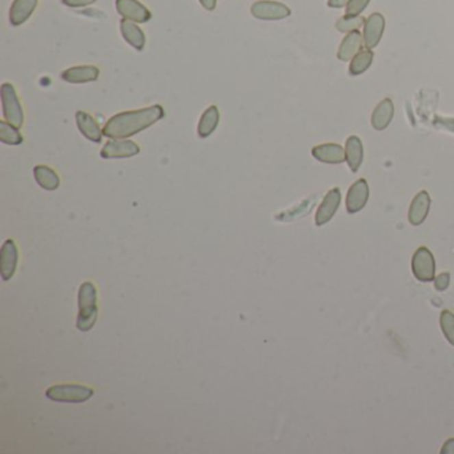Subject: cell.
Listing matches in <instances>:
<instances>
[{"label":"cell","mask_w":454,"mask_h":454,"mask_svg":"<svg viewBox=\"0 0 454 454\" xmlns=\"http://www.w3.org/2000/svg\"><path fill=\"white\" fill-rule=\"evenodd\" d=\"M164 115V108L159 104L120 112L107 120L103 127V135L108 139H128L163 119Z\"/></svg>","instance_id":"1"},{"label":"cell","mask_w":454,"mask_h":454,"mask_svg":"<svg viewBox=\"0 0 454 454\" xmlns=\"http://www.w3.org/2000/svg\"><path fill=\"white\" fill-rule=\"evenodd\" d=\"M76 328L80 332H90L97 320V290L91 281H84L77 292Z\"/></svg>","instance_id":"2"},{"label":"cell","mask_w":454,"mask_h":454,"mask_svg":"<svg viewBox=\"0 0 454 454\" xmlns=\"http://www.w3.org/2000/svg\"><path fill=\"white\" fill-rule=\"evenodd\" d=\"M95 394L92 388L77 383H60L49 386L46 396L51 401L66 404H81L88 401Z\"/></svg>","instance_id":"3"},{"label":"cell","mask_w":454,"mask_h":454,"mask_svg":"<svg viewBox=\"0 0 454 454\" xmlns=\"http://www.w3.org/2000/svg\"><path fill=\"white\" fill-rule=\"evenodd\" d=\"M0 95H1V107H3L4 120L21 129L24 124L23 107L21 104V100L18 97L15 87L10 83L1 84Z\"/></svg>","instance_id":"4"},{"label":"cell","mask_w":454,"mask_h":454,"mask_svg":"<svg viewBox=\"0 0 454 454\" xmlns=\"http://www.w3.org/2000/svg\"><path fill=\"white\" fill-rule=\"evenodd\" d=\"M412 270L418 281L429 283L436 277L434 256L427 247L418 248L412 259Z\"/></svg>","instance_id":"5"},{"label":"cell","mask_w":454,"mask_h":454,"mask_svg":"<svg viewBox=\"0 0 454 454\" xmlns=\"http://www.w3.org/2000/svg\"><path fill=\"white\" fill-rule=\"evenodd\" d=\"M251 14L260 21H283L290 16V8L280 1L260 0L252 4Z\"/></svg>","instance_id":"6"},{"label":"cell","mask_w":454,"mask_h":454,"mask_svg":"<svg viewBox=\"0 0 454 454\" xmlns=\"http://www.w3.org/2000/svg\"><path fill=\"white\" fill-rule=\"evenodd\" d=\"M19 262L18 245L12 239L5 240L0 249V276L3 281H8L14 277Z\"/></svg>","instance_id":"7"},{"label":"cell","mask_w":454,"mask_h":454,"mask_svg":"<svg viewBox=\"0 0 454 454\" xmlns=\"http://www.w3.org/2000/svg\"><path fill=\"white\" fill-rule=\"evenodd\" d=\"M140 153V147L127 139H114L105 144L100 151V156L105 160L128 159Z\"/></svg>","instance_id":"8"},{"label":"cell","mask_w":454,"mask_h":454,"mask_svg":"<svg viewBox=\"0 0 454 454\" xmlns=\"http://www.w3.org/2000/svg\"><path fill=\"white\" fill-rule=\"evenodd\" d=\"M116 11L123 19L135 23H147L152 18L151 11L139 0H116Z\"/></svg>","instance_id":"9"},{"label":"cell","mask_w":454,"mask_h":454,"mask_svg":"<svg viewBox=\"0 0 454 454\" xmlns=\"http://www.w3.org/2000/svg\"><path fill=\"white\" fill-rule=\"evenodd\" d=\"M369 199V186L365 179H359L352 184L349 188L346 200H345V207L348 214L353 215L357 214L361 210L365 208L366 203Z\"/></svg>","instance_id":"10"},{"label":"cell","mask_w":454,"mask_h":454,"mask_svg":"<svg viewBox=\"0 0 454 454\" xmlns=\"http://www.w3.org/2000/svg\"><path fill=\"white\" fill-rule=\"evenodd\" d=\"M340 201H341L340 188H332L325 194L323 203L320 204V207L316 212V217H314V223L317 227H323L333 218V216L336 215V212L340 207Z\"/></svg>","instance_id":"11"},{"label":"cell","mask_w":454,"mask_h":454,"mask_svg":"<svg viewBox=\"0 0 454 454\" xmlns=\"http://www.w3.org/2000/svg\"><path fill=\"white\" fill-rule=\"evenodd\" d=\"M385 29V18L381 14H372L364 24V45L366 49H373L379 46Z\"/></svg>","instance_id":"12"},{"label":"cell","mask_w":454,"mask_h":454,"mask_svg":"<svg viewBox=\"0 0 454 454\" xmlns=\"http://www.w3.org/2000/svg\"><path fill=\"white\" fill-rule=\"evenodd\" d=\"M431 199L428 192H418L414 196L407 214V220L413 227H418L425 221L431 210Z\"/></svg>","instance_id":"13"},{"label":"cell","mask_w":454,"mask_h":454,"mask_svg":"<svg viewBox=\"0 0 454 454\" xmlns=\"http://www.w3.org/2000/svg\"><path fill=\"white\" fill-rule=\"evenodd\" d=\"M312 156L320 163L341 164L346 160L345 149L338 144H321L312 148Z\"/></svg>","instance_id":"14"},{"label":"cell","mask_w":454,"mask_h":454,"mask_svg":"<svg viewBox=\"0 0 454 454\" xmlns=\"http://www.w3.org/2000/svg\"><path fill=\"white\" fill-rule=\"evenodd\" d=\"M76 125L80 134L92 143H100L103 139V129L92 115L86 111L76 112Z\"/></svg>","instance_id":"15"},{"label":"cell","mask_w":454,"mask_h":454,"mask_svg":"<svg viewBox=\"0 0 454 454\" xmlns=\"http://www.w3.org/2000/svg\"><path fill=\"white\" fill-rule=\"evenodd\" d=\"M100 71L95 66H76L62 72V79L71 84H84L96 81Z\"/></svg>","instance_id":"16"},{"label":"cell","mask_w":454,"mask_h":454,"mask_svg":"<svg viewBox=\"0 0 454 454\" xmlns=\"http://www.w3.org/2000/svg\"><path fill=\"white\" fill-rule=\"evenodd\" d=\"M364 43V36L360 34L359 31H353L349 32L344 40L341 42L338 52H337V58L341 62H349L351 59H353L360 52V49L362 47Z\"/></svg>","instance_id":"17"},{"label":"cell","mask_w":454,"mask_h":454,"mask_svg":"<svg viewBox=\"0 0 454 454\" xmlns=\"http://www.w3.org/2000/svg\"><path fill=\"white\" fill-rule=\"evenodd\" d=\"M38 0H14L10 10V23L14 27L25 23L34 14Z\"/></svg>","instance_id":"18"},{"label":"cell","mask_w":454,"mask_h":454,"mask_svg":"<svg viewBox=\"0 0 454 454\" xmlns=\"http://www.w3.org/2000/svg\"><path fill=\"white\" fill-rule=\"evenodd\" d=\"M394 115V105L392 99L386 97L377 104L372 114V125L376 131H383L389 127Z\"/></svg>","instance_id":"19"},{"label":"cell","mask_w":454,"mask_h":454,"mask_svg":"<svg viewBox=\"0 0 454 454\" xmlns=\"http://www.w3.org/2000/svg\"><path fill=\"white\" fill-rule=\"evenodd\" d=\"M120 32L124 38V40L135 48L138 51H142L144 46H145V35H144L142 28H139V25H136L135 22L127 21V19H121L120 22Z\"/></svg>","instance_id":"20"},{"label":"cell","mask_w":454,"mask_h":454,"mask_svg":"<svg viewBox=\"0 0 454 454\" xmlns=\"http://www.w3.org/2000/svg\"><path fill=\"white\" fill-rule=\"evenodd\" d=\"M218 121H220V111L216 105H211L208 107L201 118H200V121H199V125H197V134H199V138L201 139H207L210 138L217 128L218 125Z\"/></svg>","instance_id":"21"},{"label":"cell","mask_w":454,"mask_h":454,"mask_svg":"<svg viewBox=\"0 0 454 454\" xmlns=\"http://www.w3.org/2000/svg\"><path fill=\"white\" fill-rule=\"evenodd\" d=\"M345 157L352 172H357L364 160V148L359 136H349L345 143Z\"/></svg>","instance_id":"22"},{"label":"cell","mask_w":454,"mask_h":454,"mask_svg":"<svg viewBox=\"0 0 454 454\" xmlns=\"http://www.w3.org/2000/svg\"><path fill=\"white\" fill-rule=\"evenodd\" d=\"M34 177L39 187L46 191H55L60 186V179L58 173L47 166H36L34 168Z\"/></svg>","instance_id":"23"},{"label":"cell","mask_w":454,"mask_h":454,"mask_svg":"<svg viewBox=\"0 0 454 454\" xmlns=\"http://www.w3.org/2000/svg\"><path fill=\"white\" fill-rule=\"evenodd\" d=\"M316 200H317V196H312L310 199L304 200L303 203H300L299 205L293 207L292 210L276 216V220L287 223V221H292V220H296V218H300L303 216L308 215L311 212L313 205L316 204Z\"/></svg>","instance_id":"24"},{"label":"cell","mask_w":454,"mask_h":454,"mask_svg":"<svg viewBox=\"0 0 454 454\" xmlns=\"http://www.w3.org/2000/svg\"><path fill=\"white\" fill-rule=\"evenodd\" d=\"M373 56L375 55H373L372 49L360 51L359 53L352 59V63L349 66V73L352 76H359L361 73L368 71V68L372 66Z\"/></svg>","instance_id":"25"},{"label":"cell","mask_w":454,"mask_h":454,"mask_svg":"<svg viewBox=\"0 0 454 454\" xmlns=\"http://www.w3.org/2000/svg\"><path fill=\"white\" fill-rule=\"evenodd\" d=\"M0 142L7 145H19L23 143V136L19 132V128L7 123L5 120L0 121Z\"/></svg>","instance_id":"26"},{"label":"cell","mask_w":454,"mask_h":454,"mask_svg":"<svg viewBox=\"0 0 454 454\" xmlns=\"http://www.w3.org/2000/svg\"><path fill=\"white\" fill-rule=\"evenodd\" d=\"M365 19L362 16H342L341 19H338V22L336 23V28L340 32H353V31H359L360 28L365 24Z\"/></svg>","instance_id":"27"},{"label":"cell","mask_w":454,"mask_h":454,"mask_svg":"<svg viewBox=\"0 0 454 454\" xmlns=\"http://www.w3.org/2000/svg\"><path fill=\"white\" fill-rule=\"evenodd\" d=\"M440 325L446 340L454 346V313L451 311L441 312Z\"/></svg>","instance_id":"28"},{"label":"cell","mask_w":454,"mask_h":454,"mask_svg":"<svg viewBox=\"0 0 454 454\" xmlns=\"http://www.w3.org/2000/svg\"><path fill=\"white\" fill-rule=\"evenodd\" d=\"M370 0H349L346 4V16H359L360 14L369 5Z\"/></svg>","instance_id":"29"},{"label":"cell","mask_w":454,"mask_h":454,"mask_svg":"<svg viewBox=\"0 0 454 454\" xmlns=\"http://www.w3.org/2000/svg\"><path fill=\"white\" fill-rule=\"evenodd\" d=\"M433 125L438 129L448 131L451 134H454V119L453 118H445V116H436L433 120Z\"/></svg>","instance_id":"30"},{"label":"cell","mask_w":454,"mask_h":454,"mask_svg":"<svg viewBox=\"0 0 454 454\" xmlns=\"http://www.w3.org/2000/svg\"><path fill=\"white\" fill-rule=\"evenodd\" d=\"M451 284V273L449 272H444L441 275H438L437 277H434V288L440 292L446 290Z\"/></svg>","instance_id":"31"},{"label":"cell","mask_w":454,"mask_h":454,"mask_svg":"<svg viewBox=\"0 0 454 454\" xmlns=\"http://www.w3.org/2000/svg\"><path fill=\"white\" fill-rule=\"evenodd\" d=\"M64 5L71 7V8H77V7H86L90 5L92 3H95L96 0H62Z\"/></svg>","instance_id":"32"},{"label":"cell","mask_w":454,"mask_h":454,"mask_svg":"<svg viewBox=\"0 0 454 454\" xmlns=\"http://www.w3.org/2000/svg\"><path fill=\"white\" fill-rule=\"evenodd\" d=\"M441 454H454V438H449L444 444V446L441 449Z\"/></svg>","instance_id":"33"},{"label":"cell","mask_w":454,"mask_h":454,"mask_svg":"<svg viewBox=\"0 0 454 454\" xmlns=\"http://www.w3.org/2000/svg\"><path fill=\"white\" fill-rule=\"evenodd\" d=\"M349 3V0H328V5L331 8H342Z\"/></svg>","instance_id":"34"},{"label":"cell","mask_w":454,"mask_h":454,"mask_svg":"<svg viewBox=\"0 0 454 454\" xmlns=\"http://www.w3.org/2000/svg\"><path fill=\"white\" fill-rule=\"evenodd\" d=\"M199 1L208 11H214L216 8V0H199Z\"/></svg>","instance_id":"35"}]
</instances>
